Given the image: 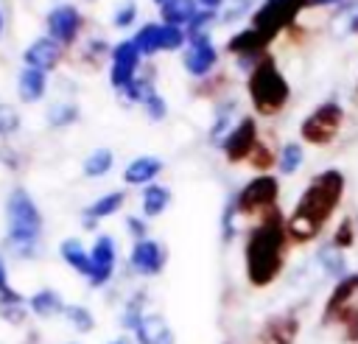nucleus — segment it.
<instances>
[{
    "instance_id": "nucleus-1",
    "label": "nucleus",
    "mask_w": 358,
    "mask_h": 344,
    "mask_svg": "<svg viewBox=\"0 0 358 344\" xmlns=\"http://www.w3.org/2000/svg\"><path fill=\"white\" fill-rule=\"evenodd\" d=\"M344 187H347V179L336 168H324L316 176H310V182L299 193L291 215H285L291 246L313 243L322 235V229L336 215V210L344 199Z\"/></svg>"
},
{
    "instance_id": "nucleus-2",
    "label": "nucleus",
    "mask_w": 358,
    "mask_h": 344,
    "mask_svg": "<svg viewBox=\"0 0 358 344\" xmlns=\"http://www.w3.org/2000/svg\"><path fill=\"white\" fill-rule=\"evenodd\" d=\"M288 227L280 207L263 213L243 235V274L252 288H268L285 268Z\"/></svg>"
},
{
    "instance_id": "nucleus-3",
    "label": "nucleus",
    "mask_w": 358,
    "mask_h": 344,
    "mask_svg": "<svg viewBox=\"0 0 358 344\" xmlns=\"http://www.w3.org/2000/svg\"><path fill=\"white\" fill-rule=\"evenodd\" d=\"M42 213L25 187H11L6 196V246L20 260L34 257L42 238Z\"/></svg>"
},
{
    "instance_id": "nucleus-4",
    "label": "nucleus",
    "mask_w": 358,
    "mask_h": 344,
    "mask_svg": "<svg viewBox=\"0 0 358 344\" xmlns=\"http://www.w3.org/2000/svg\"><path fill=\"white\" fill-rule=\"evenodd\" d=\"M246 95L260 117H277L291 103V84L282 76L274 53H266L249 73H246Z\"/></svg>"
},
{
    "instance_id": "nucleus-5",
    "label": "nucleus",
    "mask_w": 358,
    "mask_h": 344,
    "mask_svg": "<svg viewBox=\"0 0 358 344\" xmlns=\"http://www.w3.org/2000/svg\"><path fill=\"white\" fill-rule=\"evenodd\" d=\"M344 120H347V112L338 101H322L319 106H313L302 123H299V137L302 143L308 145H316V148H327L336 143V137L341 134L344 129Z\"/></svg>"
},
{
    "instance_id": "nucleus-6",
    "label": "nucleus",
    "mask_w": 358,
    "mask_h": 344,
    "mask_svg": "<svg viewBox=\"0 0 358 344\" xmlns=\"http://www.w3.org/2000/svg\"><path fill=\"white\" fill-rule=\"evenodd\" d=\"M308 11V0H263L252 8V28L266 34L271 42L296 25V17Z\"/></svg>"
},
{
    "instance_id": "nucleus-7",
    "label": "nucleus",
    "mask_w": 358,
    "mask_h": 344,
    "mask_svg": "<svg viewBox=\"0 0 358 344\" xmlns=\"http://www.w3.org/2000/svg\"><path fill=\"white\" fill-rule=\"evenodd\" d=\"M232 201H235L238 215L260 218L263 213H268L280 204V179L274 173H257L232 196Z\"/></svg>"
},
{
    "instance_id": "nucleus-8",
    "label": "nucleus",
    "mask_w": 358,
    "mask_h": 344,
    "mask_svg": "<svg viewBox=\"0 0 358 344\" xmlns=\"http://www.w3.org/2000/svg\"><path fill=\"white\" fill-rule=\"evenodd\" d=\"M45 31H48V36L56 39L64 50L73 48V45L78 42L81 31H84V17H81L78 6H73V3H56V6L48 11V17H45Z\"/></svg>"
},
{
    "instance_id": "nucleus-9",
    "label": "nucleus",
    "mask_w": 358,
    "mask_h": 344,
    "mask_svg": "<svg viewBox=\"0 0 358 344\" xmlns=\"http://www.w3.org/2000/svg\"><path fill=\"white\" fill-rule=\"evenodd\" d=\"M140 67H143V56H140V50L134 48L131 39H120V42L112 45V53H109V84L117 92H123L137 78Z\"/></svg>"
},
{
    "instance_id": "nucleus-10",
    "label": "nucleus",
    "mask_w": 358,
    "mask_h": 344,
    "mask_svg": "<svg viewBox=\"0 0 358 344\" xmlns=\"http://www.w3.org/2000/svg\"><path fill=\"white\" fill-rule=\"evenodd\" d=\"M260 140V129H257V120L252 115H243L235 129L227 134V140L221 143V151H224V159L238 165V162H249L255 145Z\"/></svg>"
},
{
    "instance_id": "nucleus-11",
    "label": "nucleus",
    "mask_w": 358,
    "mask_h": 344,
    "mask_svg": "<svg viewBox=\"0 0 358 344\" xmlns=\"http://www.w3.org/2000/svg\"><path fill=\"white\" fill-rule=\"evenodd\" d=\"M358 305V271H347L336 285L330 288L324 308H322V324H336L347 310Z\"/></svg>"
},
{
    "instance_id": "nucleus-12",
    "label": "nucleus",
    "mask_w": 358,
    "mask_h": 344,
    "mask_svg": "<svg viewBox=\"0 0 358 344\" xmlns=\"http://www.w3.org/2000/svg\"><path fill=\"white\" fill-rule=\"evenodd\" d=\"M165 263H168V249L154 238L134 241L129 249V268L137 277H157L162 274Z\"/></svg>"
},
{
    "instance_id": "nucleus-13",
    "label": "nucleus",
    "mask_w": 358,
    "mask_h": 344,
    "mask_svg": "<svg viewBox=\"0 0 358 344\" xmlns=\"http://www.w3.org/2000/svg\"><path fill=\"white\" fill-rule=\"evenodd\" d=\"M218 64V50L213 45L210 36H201V39H187L185 50H182V67L187 76L193 78H207L213 73V67Z\"/></svg>"
},
{
    "instance_id": "nucleus-14",
    "label": "nucleus",
    "mask_w": 358,
    "mask_h": 344,
    "mask_svg": "<svg viewBox=\"0 0 358 344\" xmlns=\"http://www.w3.org/2000/svg\"><path fill=\"white\" fill-rule=\"evenodd\" d=\"M90 260H92V271L87 277L90 288H101L112 280L115 266H117V246L109 235H98L90 246Z\"/></svg>"
},
{
    "instance_id": "nucleus-15",
    "label": "nucleus",
    "mask_w": 358,
    "mask_h": 344,
    "mask_svg": "<svg viewBox=\"0 0 358 344\" xmlns=\"http://www.w3.org/2000/svg\"><path fill=\"white\" fill-rule=\"evenodd\" d=\"M296 336H299L296 310H282V313L268 316L260 324V330L255 336V344H296Z\"/></svg>"
},
{
    "instance_id": "nucleus-16",
    "label": "nucleus",
    "mask_w": 358,
    "mask_h": 344,
    "mask_svg": "<svg viewBox=\"0 0 358 344\" xmlns=\"http://www.w3.org/2000/svg\"><path fill=\"white\" fill-rule=\"evenodd\" d=\"M22 62H25V67L50 73V70H56V67L64 62V48H62L56 39H50V36L45 34V36H36L34 42L25 45Z\"/></svg>"
},
{
    "instance_id": "nucleus-17",
    "label": "nucleus",
    "mask_w": 358,
    "mask_h": 344,
    "mask_svg": "<svg viewBox=\"0 0 358 344\" xmlns=\"http://www.w3.org/2000/svg\"><path fill=\"white\" fill-rule=\"evenodd\" d=\"M134 341L137 344H176V336L162 313H145L140 324L134 327Z\"/></svg>"
},
{
    "instance_id": "nucleus-18",
    "label": "nucleus",
    "mask_w": 358,
    "mask_h": 344,
    "mask_svg": "<svg viewBox=\"0 0 358 344\" xmlns=\"http://www.w3.org/2000/svg\"><path fill=\"white\" fill-rule=\"evenodd\" d=\"M162 159L154 157V154H140L134 157L126 168H123V182L126 185H134V187H145L151 182H157V176L162 173Z\"/></svg>"
},
{
    "instance_id": "nucleus-19",
    "label": "nucleus",
    "mask_w": 358,
    "mask_h": 344,
    "mask_svg": "<svg viewBox=\"0 0 358 344\" xmlns=\"http://www.w3.org/2000/svg\"><path fill=\"white\" fill-rule=\"evenodd\" d=\"M123 204H126V190H112V193L98 196L92 204H87V207L81 210L84 227H87V229H95V227H98V221L112 218L117 210H123Z\"/></svg>"
},
{
    "instance_id": "nucleus-20",
    "label": "nucleus",
    "mask_w": 358,
    "mask_h": 344,
    "mask_svg": "<svg viewBox=\"0 0 358 344\" xmlns=\"http://www.w3.org/2000/svg\"><path fill=\"white\" fill-rule=\"evenodd\" d=\"M235 115H238V101L235 98H224L215 103L213 109V123H210V143L221 148V143L227 140V134L235 129Z\"/></svg>"
},
{
    "instance_id": "nucleus-21",
    "label": "nucleus",
    "mask_w": 358,
    "mask_h": 344,
    "mask_svg": "<svg viewBox=\"0 0 358 344\" xmlns=\"http://www.w3.org/2000/svg\"><path fill=\"white\" fill-rule=\"evenodd\" d=\"M48 92V73L34 70V67H22L17 76V95L22 103H36L42 101Z\"/></svg>"
},
{
    "instance_id": "nucleus-22",
    "label": "nucleus",
    "mask_w": 358,
    "mask_h": 344,
    "mask_svg": "<svg viewBox=\"0 0 358 344\" xmlns=\"http://www.w3.org/2000/svg\"><path fill=\"white\" fill-rule=\"evenodd\" d=\"M59 255H62V260L76 271V274H81V277H90V271H92V260H90V249L78 241V238H64L62 243H59Z\"/></svg>"
},
{
    "instance_id": "nucleus-23",
    "label": "nucleus",
    "mask_w": 358,
    "mask_h": 344,
    "mask_svg": "<svg viewBox=\"0 0 358 344\" xmlns=\"http://www.w3.org/2000/svg\"><path fill=\"white\" fill-rule=\"evenodd\" d=\"M64 299H62V294L59 291H53V288H39V291H34L31 296H28V310L34 313V316H39V319H50V316H59V313H64Z\"/></svg>"
},
{
    "instance_id": "nucleus-24",
    "label": "nucleus",
    "mask_w": 358,
    "mask_h": 344,
    "mask_svg": "<svg viewBox=\"0 0 358 344\" xmlns=\"http://www.w3.org/2000/svg\"><path fill=\"white\" fill-rule=\"evenodd\" d=\"M171 204V190L159 182H151L143 187L140 193V207H143V218H159Z\"/></svg>"
},
{
    "instance_id": "nucleus-25",
    "label": "nucleus",
    "mask_w": 358,
    "mask_h": 344,
    "mask_svg": "<svg viewBox=\"0 0 358 344\" xmlns=\"http://www.w3.org/2000/svg\"><path fill=\"white\" fill-rule=\"evenodd\" d=\"M134 48L140 50L143 59H151L157 53H162V22H143L134 36H131Z\"/></svg>"
},
{
    "instance_id": "nucleus-26",
    "label": "nucleus",
    "mask_w": 358,
    "mask_h": 344,
    "mask_svg": "<svg viewBox=\"0 0 358 344\" xmlns=\"http://www.w3.org/2000/svg\"><path fill=\"white\" fill-rule=\"evenodd\" d=\"M199 11V0H168L159 6V22L185 28Z\"/></svg>"
},
{
    "instance_id": "nucleus-27",
    "label": "nucleus",
    "mask_w": 358,
    "mask_h": 344,
    "mask_svg": "<svg viewBox=\"0 0 358 344\" xmlns=\"http://www.w3.org/2000/svg\"><path fill=\"white\" fill-rule=\"evenodd\" d=\"M330 28L336 36H358V0L341 3L330 17Z\"/></svg>"
},
{
    "instance_id": "nucleus-28",
    "label": "nucleus",
    "mask_w": 358,
    "mask_h": 344,
    "mask_svg": "<svg viewBox=\"0 0 358 344\" xmlns=\"http://www.w3.org/2000/svg\"><path fill=\"white\" fill-rule=\"evenodd\" d=\"M151 92H157L154 67H148V70H143V67H140L137 78H134V81L120 92V98H126V103H140V106H143V101H145Z\"/></svg>"
},
{
    "instance_id": "nucleus-29",
    "label": "nucleus",
    "mask_w": 358,
    "mask_h": 344,
    "mask_svg": "<svg viewBox=\"0 0 358 344\" xmlns=\"http://www.w3.org/2000/svg\"><path fill=\"white\" fill-rule=\"evenodd\" d=\"M112 165H115V154H112V148L98 145V148H92V151L84 157L81 171H84V176H90V179H101V176H106V173L112 171Z\"/></svg>"
},
{
    "instance_id": "nucleus-30",
    "label": "nucleus",
    "mask_w": 358,
    "mask_h": 344,
    "mask_svg": "<svg viewBox=\"0 0 358 344\" xmlns=\"http://www.w3.org/2000/svg\"><path fill=\"white\" fill-rule=\"evenodd\" d=\"M302 162H305L302 143H296V140L282 143V148L277 151V171H280V176H294L302 168Z\"/></svg>"
},
{
    "instance_id": "nucleus-31",
    "label": "nucleus",
    "mask_w": 358,
    "mask_h": 344,
    "mask_svg": "<svg viewBox=\"0 0 358 344\" xmlns=\"http://www.w3.org/2000/svg\"><path fill=\"white\" fill-rule=\"evenodd\" d=\"M316 260H319V266H322V271H324L327 277L341 280V277L347 274V255H344L341 249H336L330 241L316 252Z\"/></svg>"
},
{
    "instance_id": "nucleus-32",
    "label": "nucleus",
    "mask_w": 358,
    "mask_h": 344,
    "mask_svg": "<svg viewBox=\"0 0 358 344\" xmlns=\"http://www.w3.org/2000/svg\"><path fill=\"white\" fill-rule=\"evenodd\" d=\"M45 117H48V126L50 129H67V126H73L81 117V109L73 101H56V103L48 106V115Z\"/></svg>"
},
{
    "instance_id": "nucleus-33",
    "label": "nucleus",
    "mask_w": 358,
    "mask_h": 344,
    "mask_svg": "<svg viewBox=\"0 0 358 344\" xmlns=\"http://www.w3.org/2000/svg\"><path fill=\"white\" fill-rule=\"evenodd\" d=\"M143 316H145V291H134L120 310V327L134 333V327L140 324Z\"/></svg>"
},
{
    "instance_id": "nucleus-34",
    "label": "nucleus",
    "mask_w": 358,
    "mask_h": 344,
    "mask_svg": "<svg viewBox=\"0 0 358 344\" xmlns=\"http://www.w3.org/2000/svg\"><path fill=\"white\" fill-rule=\"evenodd\" d=\"M109 53H112V45H106L103 39H90L84 48H81V53H78V62L84 64V67H90V70H98L101 67V62L103 59H109Z\"/></svg>"
},
{
    "instance_id": "nucleus-35",
    "label": "nucleus",
    "mask_w": 358,
    "mask_h": 344,
    "mask_svg": "<svg viewBox=\"0 0 358 344\" xmlns=\"http://www.w3.org/2000/svg\"><path fill=\"white\" fill-rule=\"evenodd\" d=\"M218 20V11H210V8H199L196 17L185 25V34L187 39H201V36H210V28L215 25Z\"/></svg>"
},
{
    "instance_id": "nucleus-36",
    "label": "nucleus",
    "mask_w": 358,
    "mask_h": 344,
    "mask_svg": "<svg viewBox=\"0 0 358 344\" xmlns=\"http://www.w3.org/2000/svg\"><path fill=\"white\" fill-rule=\"evenodd\" d=\"M62 316H64V319L70 322V327L78 330V333H92V330H95V316H92V310H90L87 305H67Z\"/></svg>"
},
{
    "instance_id": "nucleus-37",
    "label": "nucleus",
    "mask_w": 358,
    "mask_h": 344,
    "mask_svg": "<svg viewBox=\"0 0 358 344\" xmlns=\"http://www.w3.org/2000/svg\"><path fill=\"white\" fill-rule=\"evenodd\" d=\"M22 129V115L14 103L0 101V140H11Z\"/></svg>"
},
{
    "instance_id": "nucleus-38",
    "label": "nucleus",
    "mask_w": 358,
    "mask_h": 344,
    "mask_svg": "<svg viewBox=\"0 0 358 344\" xmlns=\"http://www.w3.org/2000/svg\"><path fill=\"white\" fill-rule=\"evenodd\" d=\"M355 241H358V229H355V218H350V215H344V218L338 221V227H336V232H333V238H330V243H333L336 249H341V252H347V249H352V246H355Z\"/></svg>"
},
{
    "instance_id": "nucleus-39",
    "label": "nucleus",
    "mask_w": 358,
    "mask_h": 344,
    "mask_svg": "<svg viewBox=\"0 0 358 344\" xmlns=\"http://www.w3.org/2000/svg\"><path fill=\"white\" fill-rule=\"evenodd\" d=\"M249 165L255 168V171H260V173H266L268 168H277V151L260 137L257 140V145H255V151H252V157H249Z\"/></svg>"
},
{
    "instance_id": "nucleus-40",
    "label": "nucleus",
    "mask_w": 358,
    "mask_h": 344,
    "mask_svg": "<svg viewBox=\"0 0 358 344\" xmlns=\"http://www.w3.org/2000/svg\"><path fill=\"white\" fill-rule=\"evenodd\" d=\"M185 45H187L185 28H179V25H165V22H162V50L173 53V50H185Z\"/></svg>"
},
{
    "instance_id": "nucleus-41",
    "label": "nucleus",
    "mask_w": 358,
    "mask_h": 344,
    "mask_svg": "<svg viewBox=\"0 0 358 344\" xmlns=\"http://www.w3.org/2000/svg\"><path fill=\"white\" fill-rule=\"evenodd\" d=\"M143 112H145V117H148L151 123H159V120L168 115V103H165V98H162L159 92H151V95L143 101Z\"/></svg>"
},
{
    "instance_id": "nucleus-42",
    "label": "nucleus",
    "mask_w": 358,
    "mask_h": 344,
    "mask_svg": "<svg viewBox=\"0 0 358 344\" xmlns=\"http://www.w3.org/2000/svg\"><path fill=\"white\" fill-rule=\"evenodd\" d=\"M28 313V302H0V319L8 324H22Z\"/></svg>"
},
{
    "instance_id": "nucleus-43",
    "label": "nucleus",
    "mask_w": 358,
    "mask_h": 344,
    "mask_svg": "<svg viewBox=\"0 0 358 344\" xmlns=\"http://www.w3.org/2000/svg\"><path fill=\"white\" fill-rule=\"evenodd\" d=\"M134 22H137V6H134V3H123V6L115 8L112 25H115L117 31H126V28H131Z\"/></svg>"
},
{
    "instance_id": "nucleus-44",
    "label": "nucleus",
    "mask_w": 358,
    "mask_h": 344,
    "mask_svg": "<svg viewBox=\"0 0 358 344\" xmlns=\"http://www.w3.org/2000/svg\"><path fill=\"white\" fill-rule=\"evenodd\" d=\"M336 324L341 327V333H344V341H347V344H358V305H355L352 310H347Z\"/></svg>"
},
{
    "instance_id": "nucleus-45",
    "label": "nucleus",
    "mask_w": 358,
    "mask_h": 344,
    "mask_svg": "<svg viewBox=\"0 0 358 344\" xmlns=\"http://www.w3.org/2000/svg\"><path fill=\"white\" fill-rule=\"evenodd\" d=\"M235 201H232V196H229V201H227V207H224V215H221V238H224V243H229L232 238H235Z\"/></svg>"
},
{
    "instance_id": "nucleus-46",
    "label": "nucleus",
    "mask_w": 358,
    "mask_h": 344,
    "mask_svg": "<svg viewBox=\"0 0 358 344\" xmlns=\"http://www.w3.org/2000/svg\"><path fill=\"white\" fill-rule=\"evenodd\" d=\"M126 229H129V235L134 238V241H143V238H148V218H143V215H126Z\"/></svg>"
},
{
    "instance_id": "nucleus-47",
    "label": "nucleus",
    "mask_w": 358,
    "mask_h": 344,
    "mask_svg": "<svg viewBox=\"0 0 358 344\" xmlns=\"http://www.w3.org/2000/svg\"><path fill=\"white\" fill-rule=\"evenodd\" d=\"M252 0H232L229 8L221 14V22H232V20H241L243 14H252Z\"/></svg>"
},
{
    "instance_id": "nucleus-48",
    "label": "nucleus",
    "mask_w": 358,
    "mask_h": 344,
    "mask_svg": "<svg viewBox=\"0 0 358 344\" xmlns=\"http://www.w3.org/2000/svg\"><path fill=\"white\" fill-rule=\"evenodd\" d=\"M0 162H3L6 168H14V171L20 168V157H17V151L11 148V143H3V145H0Z\"/></svg>"
},
{
    "instance_id": "nucleus-49",
    "label": "nucleus",
    "mask_w": 358,
    "mask_h": 344,
    "mask_svg": "<svg viewBox=\"0 0 358 344\" xmlns=\"http://www.w3.org/2000/svg\"><path fill=\"white\" fill-rule=\"evenodd\" d=\"M6 288H11V282H8V266H6V255H3V249H0V291H6Z\"/></svg>"
},
{
    "instance_id": "nucleus-50",
    "label": "nucleus",
    "mask_w": 358,
    "mask_h": 344,
    "mask_svg": "<svg viewBox=\"0 0 358 344\" xmlns=\"http://www.w3.org/2000/svg\"><path fill=\"white\" fill-rule=\"evenodd\" d=\"M347 0H308V8H338Z\"/></svg>"
},
{
    "instance_id": "nucleus-51",
    "label": "nucleus",
    "mask_w": 358,
    "mask_h": 344,
    "mask_svg": "<svg viewBox=\"0 0 358 344\" xmlns=\"http://www.w3.org/2000/svg\"><path fill=\"white\" fill-rule=\"evenodd\" d=\"M199 8H210V11H221L224 0H199Z\"/></svg>"
},
{
    "instance_id": "nucleus-52",
    "label": "nucleus",
    "mask_w": 358,
    "mask_h": 344,
    "mask_svg": "<svg viewBox=\"0 0 358 344\" xmlns=\"http://www.w3.org/2000/svg\"><path fill=\"white\" fill-rule=\"evenodd\" d=\"M109 344H131V341H129V338H126V336H120V338H112V341H109Z\"/></svg>"
},
{
    "instance_id": "nucleus-53",
    "label": "nucleus",
    "mask_w": 358,
    "mask_h": 344,
    "mask_svg": "<svg viewBox=\"0 0 358 344\" xmlns=\"http://www.w3.org/2000/svg\"><path fill=\"white\" fill-rule=\"evenodd\" d=\"M3 28H6V20H3V14H0V39H3Z\"/></svg>"
},
{
    "instance_id": "nucleus-54",
    "label": "nucleus",
    "mask_w": 358,
    "mask_h": 344,
    "mask_svg": "<svg viewBox=\"0 0 358 344\" xmlns=\"http://www.w3.org/2000/svg\"><path fill=\"white\" fill-rule=\"evenodd\" d=\"M151 3H157V6H162V3H168V0H151Z\"/></svg>"
},
{
    "instance_id": "nucleus-55",
    "label": "nucleus",
    "mask_w": 358,
    "mask_h": 344,
    "mask_svg": "<svg viewBox=\"0 0 358 344\" xmlns=\"http://www.w3.org/2000/svg\"><path fill=\"white\" fill-rule=\"evenodd\" d=\"M355 229H358V215H355Z\"/></svg>"
},
{
    "instance_id": "nucleus-56",
    "label": "nucleus",
    "mask_w": 358,
    "mask_h": 344,
    "mask_svg": "<svg viewBox=\"0 0 358 344\" xmlns=\"http://www.w3.org/2000/svg\"><path fill=\"white\" fill-rule=\"evenodd\" d=\"M355 92H358V78H355Z\"/></svg>"
}]
</instances>
